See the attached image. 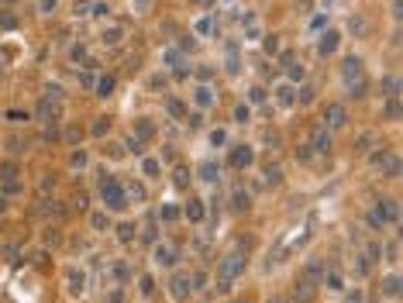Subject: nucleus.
Returning <instances> with one entry per match:
<instances>
[{"label": "nucleus", "instance_id": "2", "mask_svg": "<svg viewBox=\"0 0 403 303\" xmlns=\"http://www.w3.org/2000/svg\"><path fill=\"white\" fill-rule=\"evenodd\" d=\"M241 269H245V255H228V258H224V262L217 265V276L231 283V279H234V276H238Z\"/></svg>", "mask_w": 403, "mask_h": 303}, {"label": "nucleus", "instance_id": "52", "mask_svg": "<svg viewBox=\"0 0 403 303\" xmlns=\"http://www.w3.org/2000/svg\"><path fill=\"white\" fill-rule=\"evenodd\" d=\"M141 241H155V224H148V231L141 234Z\"/></svg>", "mask_w": 403, "mask_h": 303}, {"label": "nucleus", "instance_id": "35", "mask_svg": "<svg viewBox=\"0 0 403 303\" xmlns=\"http://www.w3.org/2000/svg\"><path fill=\"white\" fill-rule=\"evenodd\" d=\"M145 176H159V162L155 158H145Z\"/></svg>", "mask_w": 403, "mask_h": 303}, {"label": "nucleus", "instance_id": "15", "mask_svg": "<svg viewBox=\"0 0 403 303\" xmlns=\"http://www.w3.org/2000/svg\"><path fill=\"white\" fill-rule=\"evenodd\" d=\"M262 176H266L269 183H279V179H283V169H279L276 162H266V169H262Z\"/></svg>", "mask_w": 403, "mask_h": 303}, {"label": "nucleus", "instance_id": "26", "mask_svg": "<svg viewBox=\"0 0 403 303\" xmlns=\"http://www.w3.org/2000/svg\"><path fill=\"white\" fill-rule=\"evenodd\" d=\"M383 224H386V214H383L379 207H376V210H369V227H383Z\"/></svg>", "mask_w": 403, "mask_h": 303}, {"label": "nucleus", "instance_id": "36", "mask_svg": "<svg viewBox=\"0 0 403 303\" xmlns=\"http://www.w3.org/2000/svg\"><path fill=\"white\" fill-rule=\"evenodd\" d=\"M310 145H300V149H296V158H300V162H310Z\"/></svg>", "mask_w": 403, "mask_h": 303}, {"label": "nucleus", "instance_id": "12", "mask_svg": "<svg viewBox=\"0 0 403 303\" xmlns=\"http://www.w3.org/2000/svg\"><path fill=\"white\" fill-rule=\"evenodd\" d=\"M383 90H386L390 100H400V79H397V76H386V79H383Z\"/></svg>", "mask_w": 403, "mask_h": 303}, {"label": "nucleus", "instance_id": "33", "mask_svg": "<svg viewBox=\"0 0 403 303\" xmlns=\"http://www.w3.org/2000/svg\"><path fill=\"white\" fill-rule=\"evenodd\" d=\"M93 227H97V231H107V227H111V221H107L104 214H93Z\"/></svg>", "mask_w": 403, "mask_h": 303}, {"label": "nucleus", "instance_id": "11", "mask_svg": "<svg viewBox=\"0 0 403 303\" xmlns=\"http://www.w3.org/2000/svg\"><path fill=\"white\" fill-rule=\"evenodd\" d=\"M303 279H307V283H310V279H324V265H321V258H310V262H307Z\"/></svg>", "mask_w": 403, "mask_h": 303}, {"label": "nucleus", "instance_id": "17", "mask_svg": "<svg viewBox=\"0 0 403 303\" xmlns=\"http://www.w3.org/2000/svg\"><path fill=\"white\" fill-rule=\"evenodd\" d=\"M383 293H386V297H397V293H400V279H397V276H386V279H383Z\"/></svg>", "mask_w": 403, "mask_h": 303}, {"label": "nucleus", "instance_id": "48", "mask_svg": "<svg viewBox=\"0 0 403 303\" xmlns=\"http://www.w3.org/2000/svg\"><path fill=\"white\" fill-rule=\"evenodd\" d=\"M14 24H17V21H14L10 14H0V28H14Z\"/></svg>", "mask_w": 403, "mask_h": 303}, {"label": "nucleus", "instance_id": "6", "mask_svg": "<svg viewBox=\"0 0 403 303\" xmlns=\"http://www.w3.org/2000/svg\"><path fill=\"white\" fill-rule=\"evenodd\" d=\"M252 158H255V155H252L248 145H234V149H231V165H238V169H248Z\"/></svg>", "mask_w": 403, "mask_h": 303}, {"label": "nucleus", "instance_id": "16", "mask_svg": "<svg viewBox=\"0 0 403 303\" xmlns=\"http://www.w3.org/2000/svg\"><path fill=\"white\" fill-rule=\"evenodd\" d=\"M121 38H124V28H107L104 31V42L107 45H121Z\"/></svg>", "mask_w": 403, "mask_h": 303}, {"label": "nucleus", "instance_id": "49", "mask_svg": "<svg viewBox=\"0 0 403 303\" xmlns=\"http://www.w3.org/2000/svg\"><path fill=\"white\" fill-rule=\"evenodd\" d=\"M69 59H83V45H72L69 49Z\"/></svg>", "mask_w": 403, "mask_h": 303}, {"label": "nucleus", "instance_id": "32", "mask_svg": "<svg viewBox=\"0 0 403 303\" xmlns=\"http://www.w3.org/2000/svg\"><path fill=\"white\" fill-rule=\"evenodd\" d=\"M286 69H289V79H293V83H296V79H303V66H296V62H289Z\"/></svg>", "mask_w": 403, "mask_h": 303}, {"label": "nucleus", "instance_id": "46", "mask_svg": "<svg viewBox=\"0 0 403 303\" xmlns=\"http://www.w3.org/2000/svg\"><path fill=\"white\" fill-rule=\"evenodd\" d=\"M155 290V283H152V276H141V293H152Z\"/></svg>", "mask_w": 403, "mask_h": 303}, {"label": "nucleus", "instance_id": "40", "mask_svg": "<svg viewBox=\"0 0 403 303\" xmlns=\"http://www.w3.org/2000/svg\"><path fill=\"white\" fill-rule=\"evenodd\" d=\"M397 114H400V100H390L386 103V117H397Z\"/></svg>", "mask_w": 403, "mask_h": 303}, {"label": "nucleus", "instance_id": "54", "mask_svg": "<svg viewBox=\"0 0 403 303\" xmlns=\"http://www.w3.org/2000/svg\"><path fill=\"white\" fill-rule=\"evenodd\" d=\"M269 303H283V300H279V297H272V300H269Z\"/></svg>", "mask_w": 403, "mask_h": 303}, {"label": "nucleus", "instance_id": "10", "mask_svg": "<svg viewBox=\"0 0 403 303\" xmlns=\"http://www.w3.org/2000/svg\"><path fill=\"white\" fill-rule=\"evenodd\" d=\"M335 49H338V31H328V35L321 38V45H317V52H321V55H331Z\"/></svg>", "mask_w": 403, "mask_h": 303}, {"label": "nucleus", "instance_id": "18", "mask_svg": "<svg viewBox=\"0 0 403 303\" xmlns=\"http://www.w3.org/2000/svg\"><path fill=\"white\" fill-rule=\"evenodd\" d=\"M200 176L207 179V183H217V176H221V172H217V165H214V162H203V165H200Z\"/></svg>", "mask_w": 403, "mask_h": 303}, {"label": "nucleus", "instance_id": "7", "mask_svg": "<svg viewBox=\"0 0 403 303\" xmlns=\"http://www.w3.org/2000/svg\"><path fill=\"white\" fill-rule=\"evenodd\" d=\"M38 117H42L45 124H52V128H56V124H59V107H56V103H49V100H42V107H38Z\"/></svg>", "mask_w": 403, "mask_h": 303}, {"label": "nucleus", "instance_id": "31", "mask_svg": "<svg viewBox=\"0 0 403 303\" xmlns=\"http://www.w3.org/2000/svg\"><path fill=\"white\" fill-rule=\"evenodd\" d=\"M117 238H121V241H131V238H134V227L131 224H121V227H117Z\"/></svg>", "mask_w": 403, "mask_h": 303}, {"label": "nucleus", "instance_id": "53", "mask_svg": "<svg viewBox=\"0 0 403 303\" xmlns=\"http://www.w3.org/2000/svg\"><path fill=\"white\" fill-rule=\"evenodd\" d=\"M121 300H124V293H121V290H114V293L107 297V303H121Z\"/></svg>", "mask_w": 403, "mask_h": 303}, {"label": "nucleus", "instance_id": "22", "mask_svg": "<svg viewBox=\"0 0 403 303\" xmlns=\"http://www.w3.org/2000/svg\"><path fill=\"white\" fill-rule=\"evenodd\" d=\"M210 103H214V93H210L207 86H200V90H197V107H210Z\"/></svg>", "mask_w": 403, "mask_h": 303}, {"label": "nucleus", "instance_id": "29", "mask_svg": "<svg viewBox=\"0 0 403 303\" xmlns=\"http://www.w3.org/2000/svg\"><path fill=\"white\" fill-rule=\"evenodd\" d=\"M79 290H83V276L72 272V276H69V293H79Z\"/></svg>", "mask_w": 403, "mask_h": 303}, {"label": "nucleus", "instance_id": "41", "mask_svg": "<svg viewBox=\"0 0 403 303\" xmlns=\"http://www.w3.org/2000/svg\"><path fill=\"white\" fill-rule=\"evenodd\" d=\"M114 272H117V279H128V276H131V269H128L124 262H117V265H114Z\"/></svg>", "mask_w": 403, "mask_h": 303}, {"label": "nucleus", "instance_id": "9", "mask_svg": "<svg viewBox=\"0 0 403 303\" xmlns=\"http://www.w3.org/2000/svg\"><path fill=\"white\" fill-rule=\"evenodd\" d=\"M155 262H162V265H176V248L159 245V248H155Z\"/></svg>", "mask_w": 403, "mask_h": 303}, {"label": "nucleus", "instance_id": "45", "mask_svg": "<svg viewBox=\"0 0 403 303\" xmlns=\"http://www.w3.org/2000/svg\"><path fill=\"white\" fill-rule=\"evenodd\" d=\"M386 255H390V262H397V258H400V245H397V241H393V245H390V248H386Z\"/></svg>", "mask_w": 403, "mask_h": 303}, {"label": "nucleus", "instance_id": "20", "mask_svg": "<svg viewBox=\"0 0 403 303\" xmlns=\"http://www.w3.org/2000/svg\"><path fill=\"white\" fill-rule=\"evenodd\" d=\"M231 203H234V210H248V193L234 190V193H231Z\"/></svg>", "mask_w": 403, "mask_h": 303}, {"label": "nucleus", "instance_id": "38", "mask_svg": "<svg viewBox=\"0 0 403 303\" xmlns=\"http://www.w3.org/2000/svg\"><path fill=\"white\" fill-rule=\"evenodd\" d=\"M252 103H266V90H262V86L252 90Z\"/></svg>", "mask_w": 403, "mask_h": 303}, {"label": "nucleus", "instance_id": "56", "mask_svg": "<svg viewBox=\"0 0 403 303\" xmlns=\"http://www.w3.org/2000/svg\"><path fill=\"white\" fill-rule=\"evenodd\" d=\"M0 66H3V59H0Z\"/></svg>", "mask_w": 403, "mask_h": 303}, {"label": "nucleus", "instance_id": "5", "mask_svg": "<svg viewBox=\"0 0 403 303\" xmlns=\"http://www.w3.org/2000/svg\"><path fill=\"white\" fill-rule=\"evenodd\" d=\"M190 286H193V283H190V276H186V272H176V276H173V283H169V293H173L176 300H183V297L190 293Z\"/></svg>", "mask_w": 403, "mask_h": 303}, {"label": "nucleus", "instance_id": "34", "mask_svg": "<svg viewBox=\"0 0 403 303\" xmlns=\"http://www.w3.org/2000/svg\"><path fill=\"white\" fill-rule=\"evenodd\" d=\"M152 135V121H138V138H148Z\"/></svg>", "mask_w": 403, "mask_h": 303}, {"label": "nucleus", "instance_id": "1", "mask_svg": "<svg viewBox=\"0 0 403 303\" xmlns=\"http://www.w3.org/2000/svg\"><path fill=\"white\" fill-rule=\"evenodd\" d=\"M97 190H100V197H104V203H107L111 210H124V190H121V186H117L111 176H104V172H100Z\"/></svg>", "mask_w": 403, "mask_h": 303}, {"label": "nucleus", "instance_id": "21", "mask_svg": "<svg viewBox=\"0 0 403 303\" xmlns=\"http://www.w3.org/2000/svg\"><path fill=\"white\" fill-rule=\"evenodd\" d=\"M186 217H190V221H200V217H203V203H200V200H190V207H186Z\"/></svg>", "mask_w": 403, "mask_h": 303}, {"label": "nucleus", "instance_id": "43", "mask_svg": "<svg viewBox=\"0 0 403 303\" xmlns=\"http://www.w3.org/2000/svg\"><path fill=\"white\" fill-rule=\"evenodd\" d=\"M107 128H111V121H97L93 124V135H107Z\"/></svg>", "mask_w": 403, "mask_h": 303}, {"label": "nucleus", "instance_id": "42", "mask_svg": "<svg viewBox=\"0 0 403 303\" xmlns=\"http://www.w3.org/2000/svg\"><path fill=\"white\" fill-rule=\"evenodd\" d=\"M38 10H42V14H52V10H56V0H38Z\"/></svg>", "mask_w": 403, "mask_h": 303}, {"label": "nucleus", "instance_id": "39", "mask_svg": "<svg viewBox=\"0 0 403 303\" xmlns=\"http://www.w3.org/2000/svg\"><path fill=\"white\" fill-rule=\"evenodd\" d=\"M310 100H314V86H303L300 90V103H310Z\"/></svg>", "mask_w": 403, "mask_h": 303}, {"label": "nucleus", "instance_id": "51", "mask_svg": "<svg viewBox=\"0 0 403 303\" xmlns=\"http://www.w3.org/2000/svg\"><path fill=\"white\" fill-rule=\"evenodd\" d=\"M72 203H76V207L83 210V207H86V193H76V197H72Z\"/></svg>", "mask_w": 403, "mask_h": 303}, {"label": "nucleus", "instance_id": "50", "mask_svg": "<svg viewBox=\"0 0 403 303\" xmlns=\"http://www.w3.org/2000/svg\"><path fill=\"white\" fill-rule=\"evenodd\" d=\"M52 186H56V179H52V176H45V179H42V193H49Z\"/></svg>", "mask_w": 403, "mask_h": 303}, {"label": "nucleus", "instance_id": "13", "mask_svg": "<svg viewBox=\"0 0 403 303\" xmlns=\"http://www.w3.org/2000/svg\"><path fill=\"white\" fill-rule=\"evenodd\" d=\"M124 200H134V203H141V200H145V186H141V183H128V190H124Z\"/></svg>", "mask_w": 403, "mask_h": 303}, {"label": "nucleus", "instance_id": "3", "mask_svg": "<svg viewBox=\"0 0 403 303\" xmlns=\"http://www.w3.org/2000/svg\"><path fill=\"white\" fill-rule=\"evenodd\" d=\"M324 124H328V128H345V124H348V114H345V107H341V103H328V107H324Z\"/></svg>", "mask_w": 403, "mask_h": 303}, {"label": "nucleus", "instance_id": "25", "mask_svg": "<svg viewBox=\"0 0 403 303\" xmlns=\"http://www.w3.org/2000/svg\"><path fill=\"white\" fill-rule=\"evenodd\" d=\"M166 107H169V114H173V117H183V114H186L183 100H176V97H169V103H166Z\"/></svg>", "mask_w": 403, "mask_h": 303}, {"label": "nucleus", "instance_id": "28", "mask_svg": "<svg viewBox=\"0 0 403 303\" xmlns=\"http://www.w3.org/2000/svg\"><path fill=\"white\" fill-rule=\"evenodd\" d=\"M173 183H176V186H186V183H190V169H183V165H179V169H176V179H173Z\"/></svg>", "mask_w": 403, "mask_h": 303}, {"label": "nucleus", "instance_id": "44", "mask_svg": "<svg viewBox=\"0 0 403 303\" xmlns=\"http://www.w3.org/2000/svg\"><path fill=\"white\" fill-rule=\"evenodd\" d=\"M379 255H383V248H379V245H376V241H372V245H369V262H376V258H379Z\"/></svg>", "mask_w": 403, "mask_h": 303}, {"label": "nucleus", "instance_id": "23", "mask_svg": "<svg viewBox=\"0 0 403 303\" xmlns=\"http://www.w3.org/2000/svg\"><path fill=\"white\" fill-rule=\"evenodd\" d=\"M351 31H355V35H365V31H369V21H365L362 14H355V17H351Z\"/></svg>", "mask_w": 403, "mask_h": 303}, {"label": "nucleus", "instance_id": "55", "mask_svg": "<svg viewBox=\"0 0 403 303\" xmlns=\"http://www.w3.org/2000/svg\"><path fill=\"white\" fill-rule=\"evenodd\" d=\"M0 214H3V200H0Z\"/></svg>", "mask_w": 403, "mask_h": 303}, {"label": "nucleus", "instance_id": "37", "mask_svg": "<svg viewBox=\"0 0 403 303\" xmlns=\"http://www.w3.org/2000/svg\"><path fill=\"white\" fill-rule=\"evenodd\" d=\"M90 10H93L97 17H104V14H111V7H107V3H90Z\"/></svg>", "mask_w": 403, "mask_h": 303}, {"label": "nucleus", "instance_id": "24", "mask_svg": "<svg viewBox=\"0 0 403 303\" xmlns=\"http://www.w3.org/2000/svg\"><path fill=\"white\" fill-rule=\"evenodd\" d=\"M276 97H279V103H283V107H293V100H296L289 86H279V93H276Z\"/></svg>", "mask_w": 403, "mask_h": 303}, {"label": "nucleus", "instance_id": "47", "mask_svg": "<svg viewBox=\"0 0 403 303\" xmlns=\"http://www.w3.org/2000/svg\"><path fill=\"white\" fill-rule=\"evenodd\" d=\"M276 42H279V38H276V35H269V38H266V52H269V55H272V52H276V49H279V45H276Z\"/></svg>", "mask_w": 403, "mask_h": 303}, {"label": "nucleus", "instance_id": "30", "mask_svg": "<svg viewBox=\"0 0 403 303\" xmlns=\"http://www.w3.org/2000/svg\"><path fill=\"white\" fill-rule=\"evenodd\" d=\"M324 283H328L331 290H341V276H338V272H324Z\"/></svg>", "mask_w": 403, "mask_h": 303}, {"label": "nucleus", "instance_id": "8", "mask_svg": "<svg viewBox=\"0 0 403 303\" xmlns=\"http://www.w3.org/2000/svg\"><path fill=\"white\" fill-rule=\"evenodd\" d=\"M314 152H331V135L324 131V128H314Z\"/></svg>", "mask_w": 403, "mask_h": 303}, {"label": "nucleus", "instance_id": "14", "mask_svg": "<svg viewBox=\"0 0 403 303\" xmlns=\"http://www.w3.org/2000/svg\"><path fill=\"white\" fill-rule=\"evenodd\" d=\"M310 297H314V290H310V283L303 279V283L296 286V293H293V303H310Z\"/></svg>", "mask_w": 403, "mask_h": 303}, {"label": "nucleus", "instance_id": "19", "mask_svg": "<svg viewBox=\"0 0 403 303\" xmlns=\"http://www.w3.org/2000/svg\"><path fill=\"white\" fill-rule=\"evenodd\" d=\"M111 90H114V76H100V79H97V93H100V97H107Z\"/></svg>", "mask_w": 403, "mask_h": 303}, {"label": "nucleus", "instance_id": "4", "mask_svg": "<svg viewBox=\"0 0 403 303\" xmlns=\"http://www.w3.org/2000/svg\"><path fill=\"white\" fill-rule=\"evenodd\" d=\"M341 76H345L348 83H351V79L358 83V79H362V59H358V55H348V59L341 62Z\"/></svg>", "mask_w": 403, "mask_h": 303}, {"label": "nucleus", "instance_id": "27", "mask_svg": "<svg viewBox=\"0 0 403 303\" xmlns=\"http://www.w3.org/2000/svg\"><path fill=\"white\" fill-rule=\"evenodd\" d=\"M69 165H72V169H83V165H86V152H72V155H69Z\"/></svg>", "mask_w": 403, "mask_h": 303}]
</instances>
